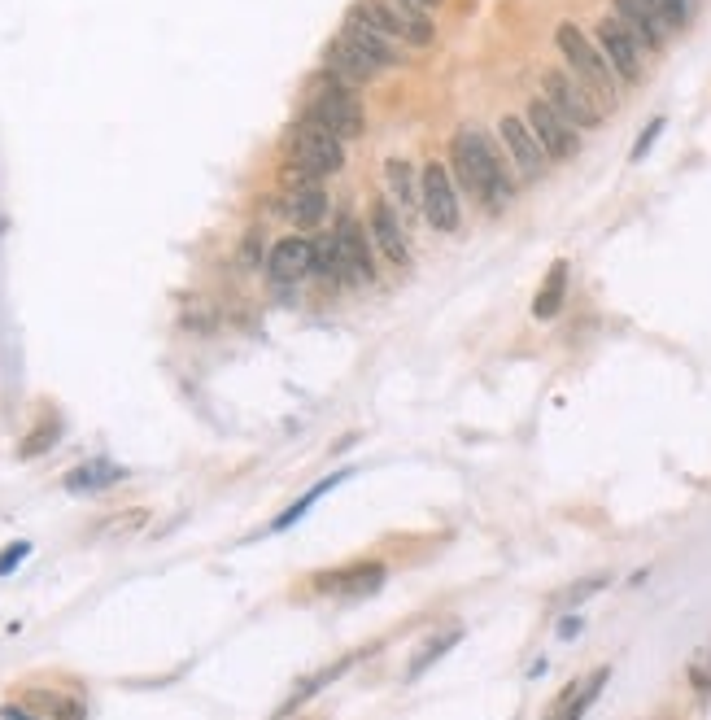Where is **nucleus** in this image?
Listing matches in <instances>:
<instances>
[{
	"instance_id": "nucleus-19",
	"label": "nucleus",
	"mask_w": 711,
	"mask_h": 720,
	"mask_svg": "<svg viewBox=\"0 0 711 720\" xmlns=\"http://www.w3.org/2000/svg\"><path fill=\"white\" fill-rule=\"evenodd\" d=\"M354 664H358V655H345V659H336V664H328V668H319V672H315V677H306V681H301V686H297V690H293V694H288V699L280 703V712H275V720H284V716H293V712H297V707H301V703H310V699H315V694H319L323 686H332V681H336V677H341V672H349V668H354Z\"/></svg>"
},
{
	"instance_id": "nucleus-25",
	"label": "nucleus",
	"mask_w": 711,
	"mask_h": 720,
	"mask_svg": "<svg viewBox=\"0 0 711 720\" xmlns=\"http://www.w3.org/2000/svg\"><path fill=\"white\" fill-rule=\"evenodd\" d=\"M607 677H611V668H598L594 677H589V686H585L581 694H576V699H572L568 707H563V716H559V720H585V712L594 707V699L602 694V686H607Z\"/></svg>"
},
{
	"instance_id": "nucleus-13",
	"label": "nucleus",
	"mask_w": 711,
	"mask_h": 720,
	"mask_svg": "<svg viewBox=\"0 0 711 720\" xmlns=\"http://www.w3.org/2000/svg\"><path fill=\"white\" fill-rule=\"evenodd\" d=\"M310 262H315V240L306 236H284L271 245L267 262H262V271H267L271 284H297L301 275H310Z\"/></svg>"
},
{
	"instance_id": "nucleus-23",
	"label": "nucleus",
	"mask_w": 711,
	"mask_h": 720,
	"mask_svg": "<svg viewBox=\"0 0 711 720\" xmlns=\"http://www.w3.org/2000/svg\"><path fill=\"white\" fill-rule=\"evenodd\" d=\"M345 476H349V467H341V472H336V476H328V480H319V485H315V489H310V494H301V498L293 502V507H288V511H280V515H275V524H271V533H284V528H293V524L301 520V515H306L310 507H315V502H319L323 494H328V489H336V485H341V480H345Z\"/></svg>"
},
{
	"instance_id": "nucleus-28",
	"label": "nucleus",
	"mask_w": 711,
	"mask_h": 720,
	"mask_svg": "<svg viewBox=\"0 0 711 720\" xmlns=\"http://www.w3.org/2000/svg\"><path fill=\"white\" fill-rule=\"evenodd\" d=\"M57 441V424H44V428H35V437L31 441H22V459H35V454H44L48 446Z\"/></svg>"
},
{
	"instance_id": "nucleus-21",
	"label": "nucleus",
	"mask_w": 711,
	"mask_h": 720,
	"mask_svg": "<svg viewBox=\"0 0 711 720\" xmlns=\"http://www.w3.org/2000/svg\"><path fill=\"white\" fill-rule=\"evenodd\" d=\"M459 638H463V629H450V633H432V638H428V642L415 651V659H411V664H406V681H419V677H424V672H428L432 664H437L441 655H450L454 646H459Z\"/></svg>"
},
{
	"instance_id": "nucleus-8",
	"label": "nucleus",
	"mask_w": 711,
	"mask_h": 720,
	"mask_svg": "<svg viewBox=\"0 0 711 720\" xmlns=\"http://www.w3.org/2000/svg\"><path fill=\"white\" fill-rule=\"evenodd\" d=\"M498 140H502V153H506V162L515 166V175L520 179H541L546 175V149L537 144L533 136V127L524 123V114H502L498 118Z\"/></svg>"
},
{
	"instance_id": "nucleus-22",
	"label": "nucleus",
	"mask_w": 711,
	"mask_h": 720,
	"mask_svg": "<svg viewBox=\"0 0 711 720\" xmlns=\"http://www.w3.org/2000/svg\"><path fill=\"white\" fill-rule=\"evenodd\" d=\"M563 293H568V262H554L546 284H541L537 302H533V319H554L563 306Z\"/></svg>"
},
{
	"instance_id": "nucleus-30",
	"label": "nucleus",
	"mask_w": 711,
	"mask_h": 720,
	"mask_svg": "<svg viewBox=\"0 0 711 720\" xmlns=\"http://www.w3.org/2000/svg\"><path fill=\"white\" fill-rule=\"evenodd\" d=\"M659 131H664V118H650V127L637 136V144H633V162H642L646 153H650V144L659 140Z\"/></svg>"
},
{
	"instance_id": "nucleus-27",
	"label": "nucleus",
	"mask_w": 711,
	"mask_h": 720,
	"mask_svg": "<svg viewBox=\"0 0 711 720\" xmlns=\"http://www.w3.org/2000/svg\"><path fill=\"white\" fill-rule=\"evenodd\" d=\"M607 581H611V576H607V572H602V576H585V581H576V585H568V594H563V598H559V603H563V607H581V603H585V598H594L598 590H607Z\"/></svg>"
},
{
	"instance_id": "nucleus-16",
	"label": "nucleus",
	"mask_w": 711,
	"mask_h": 720,
	"mask_svg": "<svg viewBox=\"0 0 711 720\" xmlns=\"http://www.w3.org/2000/svg\"><path fill=\"white\" fill-rule=\"evenodd\" d=\"M341 40L354 48L358 57H367L371 62V70H389V66H397L402 62V53L393 48V40L389 35H380V31H371V27H363V22H354V18H345V27H341Z\"/></svg>"
},
{
	"instance_id": "nucleus-26",
	"label": "nucleus",
	"mask_w": 711,
	"mask_h": 720,
	"mask_svg": "<svg viewBox=\"0 0 711 720\" xmlns=\"http://www.w3.org/2000/svg\"><path fill=\"white\" fill-rule=\"evenodd\" d=\"M650 5L659 9V18L668 22V31H685L694 22V9L698 0H650Z\"/></svg>"
},
{
	"instance_id": "nucleus-15",
	"label": "nucleus",
	"mask_w": 711,
	"mask_h": 720,
	"mask_svg": "<svg viewBox=\"0 0 711 720\" xmlns=\"http://www.w3.org/2000/svg\"><path fill=\"white\" fill-rule=\"evenodd\" d=\"M384 188H389V201H397L402 219H411L415 210H424V188H419V171H415L411 158L384 162Z\"/></svg>"
},
{
	"instance_id": "nucleus-12",
	"label": "nucleus",
	"mask_w": 711,
	"mask_h": 720,
	"mask_svg": "<svg viewBox=\"0 0 711 720\" xmlns=\"http://www.w3.org/2000/svg\"><path fill=\"white\" fill-rule=\"evenodd\" d=\"M384 563H354V568H332L315 576V590L319 594H336L345 603H358V598H371L384 585Z\"/></svg>"
},
{
	"instance_id": "nucleus-31",
	"label": "nucleus",
	"mask_w": 711,
	"mask_h": 720,
	"mask_svg": "<svg viewBox=\"0 0 711 720\" xmlns=\"http://www.w3.org/2000/svg\"><path fill=\"white\" fill-rule=\"evenodd\" d=\"M53 712H57V720H88L83 716V703H75V699H53Z\"/></svg>"
},
{
	"instance_id": "nucleus-34",
	"label": "nucleus",
	"mask_w": 711,
	"mask_h": 720,
	"mask_svg": "<svg viewBox=\"0 0 711 720\" xmlns=\"http://www.w3.org/2000/svg\"><path fill=\"white\" fill-rule=\"evenodd\" d=\"M690 681H694V690L707 699V690H711V672H707V668H694V672H690Z\"/></svg>"
},
{
	"instance_id": "nucleus-1",
	"label": "nucleus",
	"mask_w": 711,
	"mask_h": 720,
	"mask_svg": "<svg viewBox=\"0 0 711 720\" xmlns=\"http://www.w3.org/2000/svg\"><path fill=\"white\" fill-rule=\"evenodd\" d=\"M450 158H454V179L467 197H476L489 214H502L515 197V166L506 162V153L493 144L485 131L459 127L450 140Z\"/></svg>"
},
{
	"instance_id": "nucleus-36",
	"label": "nucleus",
	"mask_w": 711,
	"mask_h": 720,
	"mask_svg": "<svg viewBox=\"0 0 711 720\" xmlns=\"http://www.w3.org/2000/svg\"><path fill=\"white\" fill-rule=\"evenodd\" d=\"M0 716H5V720H35V716L27 712V707H14V703H9V707H0Z\"/></svg>"
},
{
	"instance_id": "nucleus-20",
	"label": "nucleus",
	"mask_w": 711,
	"mask_h": 720,
	"mask_svg": "<svg viewBox=\"0 0 711 720\" xmlns=\"http://www.w3.org/2000/svg\"><path fill=\"white\" fill-rule=\"evenodd\" d=\"M123 476H127V467L96 459V463L75 467V472L66 476V489H70V494H96V489H110V485H118Z\"/></svg>"
},
{
	"instance_id": "nucleus-29",
	"label": "nucleus",
	"mask_w": 711,
	"mask_h": 720,
	"mask_svg": "<svg viewBox=\"0 0 711 720\" xmlns=\"http://www.w3.org/2000/svg\"><path fill=\"white\" fill-rule=\"evenodd\" d=\"M27 555H31V542H9L5 550H0V576H9Z\"/></svg>"
},
{
	"instance_id": "nucleus-24",
	"label": "nucleus",
	"mask_w": 711,
	"mask_h": 720,
	"mask_svg": "<svg viewBox=\"0 0 711 720\" xmlns=\"http://www.w3.org/2000/svg\"><path fill=\"white\" fill-rule=\"evenodd\" d=\"M310 271L323 275V280L345 284V258H341V245H336V236H319V240H315V262H310Z\"/></svg>"
},
{
	"instance_id": "nucleus-5",
	"label": "nucleus",
	"mask_w": 711,
	"mask_h": 720,
	"mask_svg": "<svg viewBox=\"0 0 711 720\" xmlns=\"http://www.w3.org/2000/svg\"><path fill=\"white\" fill-rule=\"evenodd\" d=\"M541 96L559 110V118H568L576 131H598L602 127V105L594 101V92L585 88L572 70H546L541 75Z\"/></svg>"
},
{
	"instance_id": "nucleus-10",
	"label": "nucleus",
	"mask_w": 711,
	"mask_h": 720,
	"mask_svg": "<svg viewBox=\"0 0 711 720\" xmlns=\"http://www.w3.org/2000/svg\"><path fill=\"white\" fill-rule=\"evenodd\" d=\"M367 223H371L367 236H371V245H376V254L389 262V267H406V262H411V240H406V223H402V214L393 210L389 197L371 201Z\"/></svg>"
},
{
	"instance_id": "nucleus-35",
	"label": "nucleus",
	"mask_w": 711,
	"mask_h": 720,
	"mask_svg": "<svg viewBox=\"0 0 711 720\" xmlns=\"http://www.w3.org/2000/svg\"><path fill=\"white\" fill-rule=\"evenodd\" d=\"M397 5H402V9H419V14H424V9H441L445 0H397Z\"/></svg>"
},
{
	"instance_id": "nucleus-14",
	"label": "nucleus",
	"mask_w": 711,
	"mask_h": 720,
	"mask_svg": "<svg viewBox=\"0 0 711 720\" xmlns=\"http://www.w3.org/2000/svg\"><path fill=\"white\" fill-rule=\"evenodd\" d=\"M611 9H616V18L629 27V35L637 44L646 48V53H655V48L668 44V22L659 18V9L650 5V0H611Z\"/></svg>"
},
{
	"instance_id": "nucleus-6",
	"label": "nucleus",
	"mask_w": 711,
	"mask_h": 720,
	"mask_svg": "<svg viewBox=\"0 0 711 720\" xmlns=\"http://www.w3.org/2000/svg\"><path fill=\"white\" fill-rule=\"evenodd\" d=\"M419 188H424V214L437 232L454 236L463 227V206H459V188H454V175L450 166H441L437 158L424 162L419 171Z\"/></svg>"
},
{
	"instance_id": "nucleus-32",
	"label": "nucleus",
	"mask_w": 711,
	"mask_h": 720,
	"mask_svg": "<svg viewBox=\"0 0 711 720\" xmlns=\"http://www.w3.org/2000/svg\"><path fill=\"white\" fill-rule=\"evenodd\" d=\"M262 258V245H258V232H249V240H245V249H240V262H245V267H253V262ZM267 262V258H262Z\"/></svg>"
},
{
	"instance_id": "nucleus-11",
	"label": "nucleus",
	"mask_w": 711,
	"mask_h": 720,
	"mask_svg": "<svg viewBox=\"0 0 711 720\" xmlns=\"http://www.w3.org/2000/svg\"><path fill=\"white\" fill-rule=\"evenodd\" d=\"M336 245H341V258H345V284H376L380 280L376 245H371L367 227L358 219L336 223Z\"/></svg>"
},
{
	"instance_id": "nucleus-33",
	"label": "nucleus",
	"mask_w": 711,
	"mask_h": 720,
	"mask_svg": "<svg viewBox=\"0 0 711 720\" xmlns=\"http://www.w3.org/2000/svg\"><path fill=\"white\" fill-rule=\"evenodd\" d=\"M576 633H581V616H563V620H559V638L572 642Z\"/></svg>"
},
{
	"instance_id": "nucleus-9",
	"label": "nucleus",
	"mask_w": 711,
	"mask_h": 720,
	"mask_svg": "<svg viewBox=\"0 0 711 720\" xmlns=\"http://www.w3.org/2000/svg\"><path fill=\"white\" fill-rule=\"evenodd\" d=\"M594 40H598L602 57H607V66L616 70V79H620V83H637V79H642V70H646L642 53H646V48L633 40L629 27H624L616 14L598 22V27H594Z\"/></svg>"
},
{
	"instance_id": "nucleus-18",
	"label": "nucleus",
	"mask_w": 711,
	"mask_h": 720,
	"mask_svg": "<svg viewBox=\"0 0 711 720\" xmlns=\"http://www.w3.org/2000/svg\"><path fill=\"white\" fill-rule=\"evenodd\" d=\"M323 70H328V75H336L345 83V88H363V83L376 75V70H371V62L367 57H358L354 48H349L341 35H336V40L323 48Z\"/></svg>"
},
{
	"instance_id": "nucleus-4",
	"label": "nucleus",
	"mask_w": 711,
	"mask_h": 720,
	"mask_svg": "<svg viewBox=\"0 0 711 720\" xmlns=\"http://www.w3.org/2000/svg\"><path fill=\"white\" fill-rule=\"evenodd\" d=\"M288 166H297V171H306V175H332V171H341L345 166V140H336L332 131H323L315 123H293V131H288Z\"/></svg>"
},
{
	"instance_id": "nucleus-17",
	"label": "nucleus",
	"mask_w": 711,
	"mask_h": 720,
	"mask_svg": "<svg viewBox=\"0 0 711 720\" xmlns=\"http://www.w3.org/2000/svg\"><path fill=\"white\" fill-rule=\"evenodd\" d=\"M284 214H288V223L293 227H301V232H310V227H319L323 219H328V192H323V179H310V184L288 188Z\"/></svg>"
},
{
	"instance_id": "nucleus-2",
	"label": "nucleus",
	"mask_w": 711,
	"mask_h": 720,
	"mask_svg": "<svg viewBox=\"0 0 711 720\" xmlns=\"http://www.w3.org/2000/svg\"><path fill=\"white\" fill-rule=\"evenodd\" d=\"M554 48L563 53V62H568L572 75L594 92V101L602 110L620 105V79H616V70L607 66V57H602L594 35H585L576 22H559V27H554Z\"/></svg>"
},
{
	"instance_id": "nucleus-7",
	"label": "nucleus",
	"mask_w": 711,
	"mask_h": 720,
	"mask_svg": "<svg viewBox=\"0 0 711 720\" xmlns=\"http://www.w3.org/2000/svg\"><path fill=\"white\" fill-rule=\"evenodd\" d=\"M524 123L533 127V136H537L541 149H546L550 162H568L581 153V131H576L568 118H559V110H554L546 96H533V101H528Z\"/></svg>"
},
{
	"instance_id": "nucleus-3",
	"label": "nucleus",
	"mask_w": 711,
	"mask_h": 720,
	"mask_svg": "<svg viewBox=\"0 0 711 720\" xmlns=\"http://www.w3.org/2000/svg\"><path fill=\"white\" fill-rule=\"evenodd\" d=\"M306 123H315L323 131H332L336 140H354L363 136V105H358L354 88H345L336 75H315V88H310V105H306Z\"/></svg>"
}]
</instances>
